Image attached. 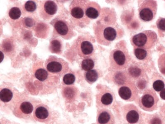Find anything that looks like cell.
<instances>
[{"label": "cell", "mask_w": 165, "mask_h": 124, "mask_svg": "<svg viewBox=\"0 0 165 124\" xmlns=\"http://www.w3.org/2000/svg\"><path fill=\"white\" fill-rule=\"evenodd\" d=\"M129 55L126 46L119 44L110 54L111 66L116 70H122L128 66L130 62Z\"/></svg>", "instance_id": "obj_1"}, {"label": "cell", "mask_w": 165, "mask_h": 124, "mask_svg": "<svg viewBox=\"0 0 165 124\" xmlns=\"http://www.w3.org/2000/svg\"><path fill=\"white\" fill-rule=\"evenodd\" d=\"M157 38L156 34L154 32L147 30L135 35L132 41L135 46L144 49L152 47Z\"/></svg>", "instance_id": "obj_2"}, {"label": "cell", "mask_w": 165, "mask_h": 124, "mask_svg": "<svg viewBox=\"0 0 165 124\" xmlns=\"http://www.w3.org/2000/svg\"><path fill=\"white\" fill-rule=\"evenodd\" d=\"M45 66L49 72L59 75L65 73L69 70L65 61L55 56H50L45 62Z\"/></svg>", "instance_id": "obj_3"}, {"label": "cell", "mask_w": 165, "mask_h": 124, "mask_svg": "<svg viewBox=\"0 0 165 124\" xmlns=\"http://www.w3.org/2000/svg\"><path fill=\"white\" fill-rule=\"evenodd\" d=\"M157 9V5L155 1H144L140 5L139 9V17L143 21H151L156 15Z\"/></svg>", "instance_id": "obj_4"}, {"label": "cell", "mask_w": 165, "mask_h": 124, "mask_svg": "<svg viewBox=\"0 0 165 124\" xmlns=\"http://www.w3.org/2000/svg\"><path fill=\"white\" fill-rule=\"evenodd\" d=\"M114 25H102L101 28V42L103 45H107L115 40L118 37V32Z\"/></svg>", "instance_id": "obj_5"}, {"label": "cell", "mask_w": 165, "mask_h": 124, "mask_svg": "<svg viewBox=\"0 0 165 124\" xmlns=\"http://www.w3.org/2000/svg\"><path fill=\"white\" fill-rule=\"evenodd\" d=\"M54 32L57 35L65 39L72 38L74 31L69 23L65 20H57L54 25Z\"/></svg>", "instance_id": "obj_6"}, {"label": "cell", "mask_w": 165, "mask_h": 124, "mask_svg": "<svg viewBox=\"0 0 165 124\" xmlns=\"http://www.w3.org/2000/svg\"><path fill=\"white\" fill-rule=\"evenodd\" d=\"M158 97L153 91L146 92L141 98V104L144 110L152 111L156 108Z\"/></svg>", "instance_id": "obj_7"}, {"label": "cell", "mask_w": 165, "mask_h": 124, "mask_svg": "<svg viewBox=\"0 0 165 124\" xmlns=\"http://www.w3.org/2000/svg\"><path fill=\"white\" fill-rule=\"evenodd\" d=\"M84 1H75L72 2L70 6L71 14L73 18L77 20H81L85 15L86 4Z\"/></svg>", "instance_id": "obj_8"}, {"label": "cell", "mask_w": 165, "mask_h": 124, "mask_svg": "<svg viewBox=\"0 0 165 124\" xmlns=\"http://www.w3.org/2000/svg\"><path fill=\"white\" fill-rule=\"evenodd\" d=\"M41 8V15L44 18L49 19L56 13L58 7L55 2L52 1H47L44 2Z\"/></svg>", "instance_id": "obj_9"}, {"label": "cell", "mask_w": 165, "mask_h": 124, "mask_svg": "<svg viewBox=\"0 0 165 124\" xmlns=\"http://www.w3.org/2000/svg\"><path fill=\"white\" fill-rule=\"evenodd\" d=\"M78 50L81 56L88 58L93 54L94 50V46L90 41L83 39L78 44Z\"/></svg>", "instance_id": "obj_10"}, {"label": "cell", "mask_w": 165, "mask_h": 124, "mask_svg": "<svg viewBox=\"0 0 165 124\" xmlns=\"http://www.w3.org/2000/svg\"><path fill=\"white\" fill-rule=\"evenodd\" d=\"M100 10L98 5L94 2H90L86 4L85 15L90 19H96L100 15Z\"/></svg>", "instance_id": "obj_11"}, {"label": "cell", "mask_w": 165, "mask_h": 124, "mask_svg": "<svg viewBox=\"0 0 165 124\" xmlns=\"http://www.w3.org/2000/svg\"><path fill=\"white\" fill-rule=\"evenodd\" d=\"M62 42L59 39H53L50 42L49 50L51 53L60 54L62 53Z\"/></svg>", "instance_id": "obj_12"}, {"label": "cell", "mask_w": 165, "mask_h": 124, "mask_svg": "<svg viewBox=\"0 0 165 124\" xmlns=\"http://www.w3.org/2000/svg\"><path fill=\"white\" fill-rule=\"evenodd\" d=\"M133 89L128 85L121 86L119 90V95L124 100H130L133 96V92H134Z\"/></svg>", "instance_id": "obj_13"}, {"label": "cell", "mask_w": 165, "mask_h": 124, "mask_svg": "<svg viewBox=\"0 0 165 124\" xmlns=\"http://www.w3.org/2000/svg\"><path fill=\"white\" fill-rule=\"evenodd\" d=\"M126 118L127 121L129 123H136L139 119V114L136 110H131L127 113Z\"/></svg>", "instance_id": "obj_14"}, {"label": "cell", "mask_w": 165, "mask_h": 124, "mask_svg": "<svg viewBox=\"0 0 165 124\" xmlns=\"http://www.w3.org/2000/svg\"><path fill=\"white\" fill-rule=\"evenodd\" d=\"M13 93L11 90L7 88L2 89L0 92V99L2 102H8L12 99Z\"/></svg>", "instance_id": "obj_15"}, {"label": "cell", "mask_w": 165, "mask_h": 124, "mask_svg": "<svg viewBox=\"0 0 165 124\" xmlns=\"http://www.w3.org/2000/svg\"><path fill=\"white\" fill-rule=\"evenodd\" d=\"M35 116L38 119L44 120L46 119L49 116V112L47 109L43 106H39L35 111Z\"/></svg>", "instance_id": "obj_16"}, {"label": "cell", "mask_w": 165, "mask_h": 124, "mask_svg": "<svg viewBox=\"0 0 165 124\" xmlns=\"http://www.w3.org/2000/svg\"><path fill=\"white\" fill-rule=\"evenodd\" d=\"M85 79L89 83H93L96 81L98 78V74L95 70L87 71L85 75Z\"/></svg>", "instance_id": "obj_17"}, {"label": "cell", "mask_w": 165, "mask_h": 124, "mask_svg": "<svg viewBox=\"0 0 165 124\" xmlns=\"http://www.w3.org/2000/svg\"><path fill=\"white\" fill-rule=\"evenodd\" d=\"M111 119V116L109 112L103 111L99 114L98 122L100 124H107Z\"/></svg>", "instance_id": "obj_18"}, {"label": "cell", "mask_w": 165, "mask_h": 124, "mask_svg": "<svg viewBox=\"0 0 165 124\" xmlns=\"http://www.w3.org/2000/svg\"><path fill=\"white\" fill-rule=\"evenodd\" d=\"M48 73L44 68H40L35 72V76L36 79L40 81L44 82L47 79Z\"/></svg>", "instance_id": "obj_19"}, {"label": "cell", "mask_w": 165, "mask_h": 124, "mask_svg": "<svg viewBox=\"0 0 165 124\" xmlns=\"http://www.w3.org/2000/svg\"><path fill=\"white\" fill-rule=\"evenodd\" d=\"M113 101V96L110 92H105L101 97V102L102 104L108 106L111 104Z\"/></svg>", "instance_id": "obj_20"}, {"label": "cell", "mask_w": 165, "mask_h": 124, "mask_svg": "<svg viewBox=\"0 0 165 124\" xmlns=\"http://www.w3.org/2000/svg\"><path fill=\"white\" fill-rule=\"evenodd\" d=\"M95 66V63L92 59H86L83 60L81 63V68L85 71L92 70Z\"/></svg>", "instance_id": "obj_21"}, {"label": "cell", "mask_w": 165, "mask_h": 124, "mask_svg": "<svg viewBox=\"0 0 165 124\" xmlns=\"http://www.w3.org/2000/svg\"><path fill=\"white\" fill-rule=\"evenodd\" d=\"M9 15L12 20L19 19L21 15V10L19 8L12 7L9 11Z\"/></svg>", "instance_id": "obj_22"}, {"label": "cell", "mask_w": 165, "mask_h": 124, "mask_svg": "<svg viewBox=\"0 0 165 124\" xmlns=\"http://www.w3.org/2000/svg\"><path fill=\"white\" fill-rule=\"evenodd\" d=\"M20 109L24 113L29 114L31 113L33 111L32 105L29 102H24L20 105Z\"/></svg>", "instance_id": "obj_23"}, {"label": "cell", "mask_w": 165, "mask_h": 124, "mask_svg": "<svg viewBox=\"0 0 165 124\" xmlns=\"http://www.w3.org/2000/svg\"><path fill=\"white\" fill-rule=\"evenodd\" d=\"M135 55L139 60H143L147 56V52L145 49L141 48H137L135 50Z\"/></svg>", "instance_id": "obj_24"}, {"label": "cell", "mask_w": 165, "mask_h": 124, "mask_svg": "<svg viewBox=\"0 0 165 124\" xmlns=\"http://www.w3.org/2000/svg\"><path fill=\"white\" fill-rule=\"evenodd\" d=\"M64 83L66 85H71L75 81V77L71 73L66 74L63 78Z\"/></svg>", "instance_id": "obj_25"}, {"label": "cell", "mask_w": 165, "mask_h": 124, "mask_svg": "<svg viewBox=\"0 0 165 124\" xmlns=\"http://www.w3.org/2000/svg\"><path fill=\"white\" fill-rule=\"evenodd\" d=\"M25 8L27 12H33L36 10L37 5L34 1H27L25 5Z\"/></svg>", "instance_id": "obj_26"}, {"label": "cell", "mask_w": 165, "mask_h": 124, "mask_svg": "<svg viewBox=\"0 0 165 124\" xmlns=\"http://www.w3.org/2000/svg\"><path fill=\"white\" fill-rule=\"evenodd\" d=\"M165 84L162 81L158 80L153 82V88L157 92H160L162 91L164 88Z\"/></svg>", "instance_id": "obj_27"}, {"label": "cell", "mask_w": 165, "mask_h": 124, "mask_svg": "<svg viewBox=\"0 0 165 124\" xmlns=\"http://www.w3.org/2000/svg\"><path fill=\"white\" fill-rule=\"evenodd\" d=\"M158 63L160 71L165 75V54L162 55L159 58Z\"/></svg>", "instance_id": "obj_28"}, {"label": "cell", "mask_w": 165, "mask_h": 124, "mask_svg": "<svg viewBox=\"0 0 165 124\" xmlns=\"http://www.w3.org/2000/svg\"><path fill=\"white\" fill-rule=\"evenodd\" d=\"M158 29L162 32H165V18H159L157 23Z\"/></svg>", "instance_id": "obj_29"}, {"label": "cell", "mask_w": 165, "mask_h": 124, "mask_svg": "<svg viewBox=\"0 0 165 124\" xmlns=\"http://www.w3.org/2000/svg\"><path fill=\"white\" fill-rule=\"evenodd\" d=\"M130 72L132 75L135 76L139 75H140V72L139 69H136V68H134V69H132Z\"/></svg>", "instance_id": "obj_30"}, {"label": "cell", "mask_w": 165, "mask_h": 124, "mask_svg": "<svg viewBox=\"0 0 165 124\" xmlns=\"http://www.w3.org/2000/svg\"><path fill=\"white\" fill-rule=\"evenodd\" d=\"M35 23V22L33 21V20L31 19L30 18H27L25 20V24L26 25L29 26V27H31Z\"/></svg>", "instance_id": "obj_31"}, {"label": "cell", "mask_w": 165, "mask_h": 124, "mask_svg": "<svg viewBox=\"0 0 165 124\" xmlns=\"http://www.w3.org/2000/svg\"><path fill=\"white\" fill-rule=\"evenodd\" d=\"M160 97L163 99L165 100V88L163 89L160 93Z\"/></svg>", "instance_id": "obj_32"}]
</instances>
